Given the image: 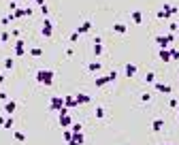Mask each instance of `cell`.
I'll use <instances>...</instances> for the list:
<instances>
[{
  "label": "cell",
  "mask_w": 179,
  "mask_h": 145,
  "mask_svg": "<svg viewBox=\"0 0 179 145\" xmlns=\"http://www.w3.org/2000/svg\"><path fill=\"white\" fill-rule=\"evenodd\" d=\"M70 130H73V135H75V132H81V130H83V126H81V124H73V128H70Z\"/></svg>",
  "instance_id": "cell-34"
},
{
  "label": "cell",
  "mask_w": 179,
  "mask_h": 145,
  "mask_svg": "<svg viewBox=\"0 0 179 145\" xmlns=\"http://www.w3.org/2000/svg\"><path fill=\"white\" fill-rule=\"evenodd\" d=\"M124 75H126V77H134V75H136V64H130V62H128V64L124 66Z\"/></svg>",
  "instance_id": "cell-8"
},
{
  "label": "cell",
  "mask_w": 179,
  "mask_h": 145,
  "mask_svg": "<svg viewBox=\"0 0 179 145\" xmlns=\"http://www.w3.org/2000/svg\"><path fill=\"white\" fill-rule=\"evenodd\" d=\"M6 98H9L6 96V92H0V100H6Z\"/></svg>",
  "instance_id": "cell-40"
},
{
  "label": "cell",
  "mask_w": 179,
  "mask_h": 145,
  "mask_svg": "<svg viewBox=\"0 0 179 145\" xmlns=\"http://www.w3.org/2000/svg\"><path fill=\"white\" fill-rule=\"evenodd\" d=\"M11 21H13V13H11V15H6V17H2V19H0V24H2V26H9V24H11Z\"/></svg>",
  "instance_id": "cell-25"
},
{
  "label": "cell",
  "mask_w": 179,
  "mask_h": 145,
  "mask_svg": "<svg viewBox=\"0 0 179 145\" xmlns=\"http://www.w3.org/2000/svg\"><path fill=\"white\" fill-rule=\"evenodd\" d=\"M36 81L49 88V86L53 83V71H39V73H36Z\"/></svg>",
  "instance_id": "cell-1"
},
{
  "label": "cell",
  "mask_w": 179,
  "mask_h": 145,
  "mask_svg": "<svg viewBox=\"0 0 179 145\" xmlns=\"http://www.w3.org/2000/svg\"><path fill=\"white\" fill-rule=\"evenodd\" d=\"M64 107H66V109H70V107H79V105H77L75 96H64Z\"/></svg>",
  "instance_id": "cell-14"
},
{
  "label": "cell",
  "mask_w": 179,
  "mask_h": 145,
  "mask_svg": "<svg viewBox=\"0 0 179 145\" xmlns=\"http://www.w3.org/2000/svg\"><path fill=\"white\" fill-rule=\"evenodd\" d=\"M96 117H98V120L105 117V109H102V107H96Z\"/></svg>",
  "instance_id": "cell-29"
},
{
  "label": "cell",
  "mask_w": 179,
  "mask_h": 145,
  "mask_svg": "<svg viewBox=\"0 0 179 145\" xmlns=\"http://www.w3.org/2000/svg\"><path fill=\"white\" fill-rule=\"evenodd\" d=\"M162 128H164V120H154V122H151V130H154V132H160Z\"/></svg>",
  "instance_id": "cell-11"
},
{
  "label": "cell",
  "mask_w": 179,
  "mask_h": 145,
  "mask_svg": "<svg viewBox=\"0 0 179 145\" xmlns=\"http://www.w3.org/2000/svg\"><path fill=\"white\" fill-rule=\"evenodd\" d=\"M19 17H26V9H17V11H13V19H19Z\"/></svg>",
  "instance_id": "cell-22"
},
{
  "label": "cell",
  "mask_w": 179,
  "mask_h": 145,
  "mask_svg": "<svg viewBox=\"0 0 179 145\" xmlns=\"http://www.w3.org/2000/svg\"><path fill=\"white\" fill-rule=\"evenodd\" d=\"M13 124H15V120H13V115H9V117L4 120V124H2V128H6V130H11V128H13Z\"/></svg>",
  "instance_id": "cell-20"
},
{
  "label": "cell",
  "mask_w": 179,
  "mask_h": 145,
  "mask_svg": "<svg viewBox=\"0 0 179 145\" xmlns=\"http://www.w3.org/2000/svg\"><path fill=\"white\" fill-rule=\"evenodd\" d=\"M58 115H60V126H62V128H68V126L73 124V120H70V115H68V109H66V107H62V109L58 111Z\"/></svg>",
  "instance_id": "cell-3"
},
{
  "label": "cell",
  "mask_w": 179,
  "mask_h": 145,
  "mask_svg": "<svg viewBox=\"0 0 179 145\" xmlns=\"http://www.w3.org/2000/svg\"><path fill=\"white\" fill-rule=\"evenodd\" d=\"M90 30H92V21H83V24L77 28V32H79V34H86V32H90Z\"/></svg>",
  "instance_id": "cell-13"
},
{
  "label": "cell",
  "mask_w": 179,
  "mask_h": 145,
  "mask_svg": "<svg viewBox=\"0 0 179 145\" xmlns=\"http://www.w3.org/2000/svg\"><path fill=\"white\" fill-rule=\"evenodd\" d=\"M41 34H43V39H51V34H53V24H51V19H49V17H45Z\"/></svg>",
  "instance_id": "cell-4"
},
{
  "label": "cell",
  "mask_w": 179,
  "mask_h": 145,
  "mask_svg": "<svg viewBox=\"0 0 179 145\" xmlns=\"http://www.w3.org/2000/svg\"><path fill=\"white\" fill-rule=\"evenodd\" d=\"M100 68H102V64H100L98 60H96V62H90V64H88V71H90V73H98Z\"/></svg>",
  "instance_id": "cell-16"
},
{
  "label": "cell",
  "mask_w": 179,
  "mask_h": 145,
  "mask_svg": "<svg viewBox=\"0 0 179 145\" xmlns=\"http://www.w3.org/2000/svg\"><path fill=\"white\" fill-rule=\"evenodd\" d=\"M41 13H43L45 17H47V15H49V9H47V4H43V6H41Z\"/></svg>",
  "instance_id": "cell-38"
},
{
  "label": "cell",
  "mask_w": 179,
  "mask_h": 145,
  "mask_svg": "<svg viewBox=\"0 0 179 145\" xmlns=\"http://www.w3.org/2000/svg\"><path fill=\"white\" fill-rule=\"evenodd\" d=\"M169 107H173V109H177V100H175V98H171V102H169Z\"/></svg>",
  "instance_id": "cell-39"
},
{
  "label": "cell",
  "mask_w": 179,
  "mask_h": 145,
  "mask_svg": "<svg viewBox=\"0 0 179 145\" xmlns=\"http://www.w3.org/2000/svg\"><path fill=\"white\" fill-rule=\"evenodd\" d=\"M169 28H171V34H173V32H177V30H179V24H177V21H171V24H169Z\"/></svg>",
  "instance_id": "cell-30"
},
{
  "label": "cell",
  "mask_w": 179,
  "mask_h": 145,
  "mask_svg": "<svg viewBox=\"0 0 179 145\" xmlns=\"http://www.w3.org/2000/svg\"><path fill=\"white\" fill-rule=\"evenodd\" d=\"M13 64H15V62H13V58H6V60H4V68H6V71H11V68H13Z\"/></svg>",
  "instance_id": "cell-26"
},
{
  "label": "cell",
  "mask_w": 179,
  "mask_h": 145,
  "mask_svg": "<svg viewBox=\"0 0 179 145\" xmlns=\"http://www.w3.org/2000/svg\"><path fill=\"white\" fill-rule=\"evenodd\" d=\"M9 39H11V34H9V32H2V34H0V41H2V43H6Z\"/></svg>",
  "instance_id": "cell-36"
},
{
  "label": "cell",
  "mask_w": 179,
  "mask_h": 145,
  "mask_svg": "<svg viewBox=\"0 0 179 145\" xmlns=\"http://www.w3.org/2000/svg\"><path fill=\"white\" fill-rule=\"evenodd\" d=\"M158 19H169V15L164 11H158Z\"/></svg>",
  "instance_id": "cell-37"
},
{
  "label": "cell",
  "mask_w": 179,
  "mask_h": 145,
  "mask_svg": "<svg viewBox=\"0 0 179 145\" xmlns=\"http://www.w3.org/2000/svg\"><path fill=\"white\" fill-rule=\"evenodd\" d=\"M13 137H15V141H17V143H24V141H26V135H24V132H17V130H15V132H13Z\"/></svg>",
  "instance_id": "cell-23"
},
{
  "label": "cell",
  "mask_w": 179,
  "mask_h": 145,
  "mask_svg": "<svg viewBox=\"0 0 179 145\" xmlns=\"http://www.w3.org/2000/svg\"><path fill=\"white\" fill-rule=\"evenodd\" d=\"M109 83V77L107 75H100V77H96V88H105Z\"/></svg>",
  "instance_id": "cell-15"
},
{
  "label": "cell",
  "mask_w": 179,
  "mask_h": 145,
  "mask_svg": "<svg viewBox=\"0 0 179 145\" xmlns=\"http://www.w3.org/2000/svg\"><path fill=\"white\" fill-rule=\"evenodd\" d=\"M62 107H64V98L62 96H53L49 100V109H51V111H60Z\"/></svg>",
  "instance_id": "cell-5"
},
{
  "label": "cell",
  "mask_w": 179,
  "mask_h": 145,
  "mask_svg": "<svg viewBox=\"0 0 179 145\" xmlns=\"http://www.w3.org/2000/svg\"><path fill=\"white\" fill-rule=\"evenodd\" d=\"M107 77H109V83H111V81H115V79H117V71H111Z\"/></svg>",
  "instance_id": "cell-33"
},
{
  "label": "cell",
  "mask_w": 179,
  "mask_h": 145,
  "mask_svg": "<svg viewBox=\"0 0 179 145\" xmlns=\"http://www.w3.org/2000/svg\"><path fill=\"white\" fill-rule=\"evenodd\" d=\"M177 73H179V68H177Z\"/></svg>",
  "instance_id": "cell-42"
},
{
  "label": "cell",
  "mask_w": 179,
  "mask_h": 145,
  "mask_svg": "<svg viewBox=\"0 0 179 145\" xmlns=\"http://www.w3.org/2000/svg\"><path fill=\"white\" fill-rule=\"evenodd\" d=\"M70 139H73V130H68V128H64V141L68 143Z\"/></svg>",
  "instance_id": "cell-27"
},
{
  "label": "cell",
  "mask_w": 179,
  "mask_h": 145,
  "mask_svg": "<svg viewBox=\"0 0 179 145\" xmlns=\"http://www.w3.org/2000/svg\"><path fill=\"white\" fill-rule=\"evenodd\" d=\"M171 60H179V49H171Z\"/></svg>",
  "instance_id": "cell-35"
},
{
  "label": "cell",
  "mask_w": 179,
  "mask_h": 145,
  "mask_svg": "<svg viewBox=\"0 0 179 145\" xmlns=\"http://www.w3.org/2000/svg\"><path fill=\"white\" fill-rule=\"evenodd\" d=\"M15 109H17V102H15V100H6V102H4V111H6L9 115H13Z\"/></svg>",
  "instance_id": "cell-9"
},
{
  "label": "cell",
  "mask_w": 179,
  "mask_h": 145,
  "mask_svg": "<svg viewBox=\"0 0 179 145\" xmlns=\"http://www.w3.org/2000/svg\"><path fill=\"white\" fill-rule=\"evenodd\" d=\"M154 88H156L160 94H171V92H173V88H171L169 83H154Z\"/></svg>",
  "instance_id": "cell-7"
},
{
  "label": "cell",
  "mask_w": 179,
  "mask_h": 145,
  "mask_svg": "<svg viewBox=\"0 0 179 145\" xmlns=\"http://www.w3.org/2000/svg\"><path fill=\"white\" fill-rule=\"evenodd\" d=\"M130 19H132L134 24H143V13H141V11H132Z\"/></svg>",
  "instance_id": "cell-17"
},
{
  "label": "cell",
  "mask_w": 179,
  "mask_h": 145,
  "mask_svg": "<svg viewBox=\"0 0 179 145\" xmlns=\"http://www.w3.org/2000/svg\"><path fill=\"white\" fill-rule=\"evenodd\" d=\"M15 55H26V41L24 39L15 41Z\"/></svg>",
  "instance_id": "cell-6"
},
{
  "label": "cell",
  "mask_w": 179,
  "mask_h": 145,
  "mask_svg": "<svg viewBox=\"0 0 179 145\" xmlns=\"http://www.w3.org/2000/svg\"><path fill=\"white\" fill-rule=\"evenodd\" d=\"M113 30H115L117 34H126V24H120V21H117V24H113Z\"/></svg>",
  "instance_id": "cell-19"
},
{
  "label": "cell",
  "mask_w": 179,
  "mask_h": 145,
  "mask_svg": "<svg viewBox=\"0 0 179 145\" xmlns=\"http://www.w3.org/2000/svg\"><path fill=\"white\" fill-rule=\"evenodd\" d=\"M145 83H156V73H147L145 75Z\"/></svg>",
  "instance_id": "cell-24"
},
{
  "label": "cell",
  "mask_w": 179,
  "mask_h": 145,
  "mask_svg": "<svg viewBox=\"0 0 179 145\" xmlns=\"http://www.w3.org/2000/svg\"><path fill=\"white\" fill-rule=\"evenodd\" d=\"M75 100H77V105H88V102H90V96L79 92V94H75Z\"/></svg>",
  "instance_id": "cell-12"
},
{
  "label": "cell",
  "mask_w": 179,
  "mask_h": 145,
  "mask_svg": "<svg viewBox=\"0 0 179 145\" xmlns=\"http://www.w3.org/2000/svg\"><path fill=\"white\" fill-rule=\"evenodd\" d=\"M68 145H83V135H81V132H75L73 139L68 141Z\"/></svg>",
  "instance_id": "cell-10"
},
{
  "label": "cell",
  "mask_w": 179,
  "mask_h": 145,
  "mask_svg": "<svg viewBox=\"0 0 179 145\" xmlns=\"http://www.w3.org/2000/svg\"><path fill=\"white\" fill-rule=\"evenodd\" d=\"M141 100H143V102H149V100H151V94H149V92H143V94H141Z\"/></svg>",
  "instance_id": "cell-32"
},
{
  "label": "cell",
  "mask_w": 179,
  "mask_h": 145,
  "mask_svg": "<svg viewBox=\"0 0 179 145\" xmlns=\"http://www.w3.org/2000/svg\"><path fill=\"white\" fill-rule=\"evenodd\" d=\"M158 55H160V60H162V62H169V60H171V49H160V53H158Z\"/></svg>",
  "instance_id": "cell-18"
},
{
  "label": "cell",
  "mask_w": 179,
  "mask_h": 145,
  "mask_svg": "<svg viewBox=\"0 0 179 145\" xmlns=\"http://www.w3.org/2000/svg\"><path fill=\"white\" fill-rule=\"evenodd\" d=\"M2 81H4V73L0 71V83H2Z\"/></svg>",
  "instance_id": "cell-41"
},
{
  "label": "cell",
  "mask_w": 179,
  "mask_h": 145,
  "mask_svg": "<svg viewBox=\"0 0 179 145\" xmlns=\"http://www.w3.org/2000/svg\"><path fill=\"white\" fill-rule=\"evenodd\" d=\"M175 41V34H160V36H156V43H158V47L160 49H169L171 47V43Z\"/></svg>",
  "instance_id": "cell-2"
},
{
  "label": "cell",
  "mask_w": 179,
  "mask_h": 145,
  "mask_svg": "<svg viewBox=\"0 0 179 145\" xmlns=\"http://www.w3.org/2000/svg\"><path fill=\"white\" fill-rule=\"evenodd\" d=\"M94 55H102V43L100 45H94Z\"/></svg>",
  "instance_id": "cell-31"
},
{
  "label": "cell",
  "mask_w": 179,
  "mask_h": 145,
  "mask_svg": "<svg viewBox=\"0 0 179 145\" xmlns=\"http://www.w3.org/2000/svg\"><path fill=\"white\" fill-rule=\"evenodd\" d=\"M28 53H30L32 58H39V55H43V49H41V47H32Z\"/></svg>",
  "instance_id": "cell-21"
},
{
  "label": "cell",
  "mask_w": 179,
  "mask_h": 145,
  "mask_svg": "<svg viewBox=\"0 0 179 145\" xmlns=\"http://www.w3.org/2000/svg\"><path fill=\"white\" fill-rule=\"evenodd\" d=\"M79 36H81V34H79L77 30H75V32L70 34V39H68V41H70V43H77V41H79Z\"/></svg>",
  "instance_id": "cell-28"
}]
</instances>
